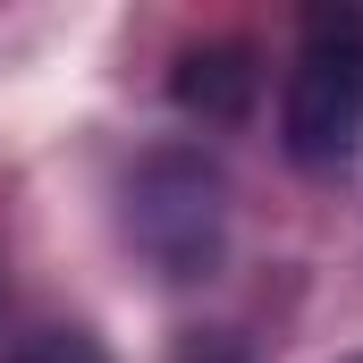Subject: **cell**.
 I'll use <instances>...</instances> for the list:
<instances>
[{"label": "cell", "mask_w": 363, "mask_h": 363, "mask_svg": "<svg viewBox=\"0 0 363 363\" xmlns=\"http://www.w3.org/2000/svg\"><path fill=\"white\" fill-rule=\"evenodd\" d=\"M279 144L296 169H338L363 144V9H304L296 68L279 93Z\"/></svg>", "instance_id": "obj_1"}, {"label": "cell", "mask_w": 363, "mask_h": 363, "mask_svg": "<svg viewBox=\"0 0 363 363\" xmlns=\"http://www.w3.org/2000/svg\"><path fill=\"white\" fill-rule=\"evenodd\" d=\"M127 237L161 279H203L228 237V186L203 152H152L127 178Z\"/></svg>", "instance_id": "obj_2"}, {"label": "cell", "mask_w": 363, "mask_h": 363, "mask_svg": "<svg viewBox=\"0 0 363 363\" xmlns=\"http://www.w3.org/2000/svg\"><path fill=\"white\" fill-rule=\"evenodd\" d=\"M169 93H178L186 118H211V127H237L262 93V68H254V43L220 34V43H186L178 68H169Z\"/></svg>", "instance_id": "obj_3"}, {"label": "cell", "mask_w": 363, "mask_h": 363, "mask_svg": "<svg viewBox=\"0 0 363 363\" xmlns=\"http://www.w3.org/2000/svg\"><path fill=\"white\" fill-rule=\"evenodd\" d=\"M17 363H101V347H93L85 330H43L34 355H17Z\"/></svg>", "instance_id": "obj_4"}, {"label": "cell", "mask_w": 363, "mask_h": 363, "mask_svg": "<svg viewBox=\"0 0 363 363\" xmlns=\"http://www.w3.org/2000/svg\"><path fill=\"white\" fill-rule=\"evenodd\" d=\"M355 363H363V355H355Z\"/></svg>", "instance_id": "obj_5"}]
</instances>
